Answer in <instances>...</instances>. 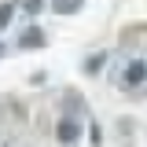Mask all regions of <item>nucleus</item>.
Masks as SVG:
<instances>
[{
	"instance_id": "obj_9",
	"label": "nucleus",
	"mask_w": 147,
	"mask_h": 147,
	"mask_svg": "<svg viewBox=\"0 0 147 147\" xmlns=\"http://www.w3.org/2000/svg\"><path fill=\"white\" fill-rule=\"evenodd\" d=\"M0 59H4V40H0Z\"/></svg>"
},
{
	"instance_id": "obj_2",
	"label": "nucleus",
	"mask_w": 147,
	"mask_h": 147,
	"mask_svg": "<svg viewBox=\"0 0 147 147\" xmlns=\"http://www.w3.org/2000/svg\"><path fill=\"white\" fill-rule=\"evenodd\" d=\"M121 85H125V88H132V92L144 88V59H140V55H136V59L125 66V74H121Z\"/></svg>"
},
{
	"instance_id": "obj_7",
	"label": "nucleus",
	"mask_w": 147,
	"mask_h": 147,
	"mask_svg": "<svg viewBox=\"0 0 147 147\" xmlns=\"http://www.w3.org/2000/svg\"><path fill=\"white\" fill-rule=\"evenodd\" d=\"M11 18H15V4H0V33L11 26Z\"/></svg>"
},
{
	"instance_id": "obj_3",
	"label": "nucleus",
	"mask_w": 147,
	"mask_h": 147,
	"mask_svg": "<svg viewBox=\"0 0 147 147\" xmlns=\"http://www.w3.org/2000/svg\"><path fill=\"white\" fill-rule=\"evenodd\" d=\"M18 48H22V52H37V48H44V30H40V26H26L22 37H18Z\"/></svg>"
},
{
	"instance_id": "obj_8",
	"label": "nucleus",
	"mask_w": 147,
	"mask_h": 147,
	"mask_svg": "<svg viewBox=\"0 0 147 147\" xmlns=\"http://www.w3.org/2000/svg\"><path fill=\"white\" fill-rule=\"evenodd\" d=\"M88 140H92V147H99V144H103V136H99V125H96V121L88 125Z\"/></svg>"
},
{
	"instance_id": "obj_4",
	"label": "nucleus",
	"mask_w": 147,
	"mask_h": 147,
	"mask_svg": "<svg viewBox=\"0 0 147 147\" xmlns=\"http://www.w3.org/2000/svg\"><path fill=\"white\" fill-rule=\"evenodd\" d=\"M81 7H85V0H52V11H55V15H63V18L77 15Z\"/></svg>"
},
{
	"instance_id": "obj_6",
	"label": "nucleus",
	"mask_w": 147,
	"mask_h": 147,
	"mask_svg": "<svg viewBox=\"0 0 147 147\" xmlns=\"http://www.w3.org/2000/svg\"><path fill=\"white\" fill-rule=\"evenodd\" d=\"M15 7H22V11H26V15H30V18H37V15H40V11H44V0H18Z\"/></svg>"
},
{
	"instance_id": "obj_5",
	"label": "nucleus",
	"mask_w": 147,
	"mask_h": 147,
	"mask_svg": "<svg viewBox=\"0 0 147 147\" xmlns=\"http://www.w3.org/2000/svg\"><path fill=\"white\" fill-rule=\"evenodd\" d=\"M103 63H107V55H103V52H96V55H88V59L81 63V70L92 77V74H99V70H103Z\"/></svg>"
},
{
	"instance_id": "obj_1",
	"label": "nucleus",
	"mask_w": 147,
	"mask_h": 147,
	"mask_svg": "<svg viewBox=\"0 0 147 147\" xmlns=\"http://www.w3.org/2000/svg\"><path fill=\"white\" fill-rule=\"evenodd\" d=\"M55 140L63 147H74L77 140H81V121L74 118V114H63L59 121H55Z\"/></svg>"
}]
</instances>
